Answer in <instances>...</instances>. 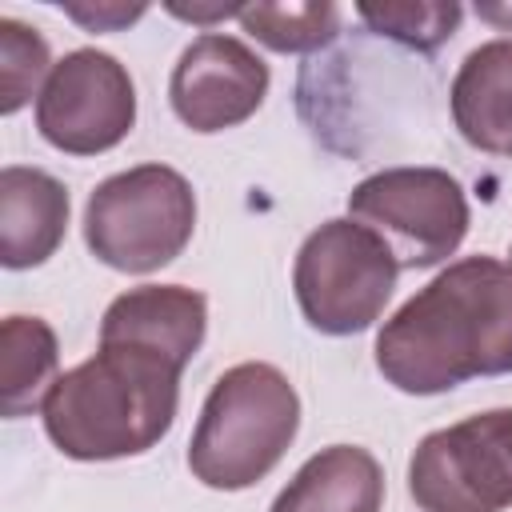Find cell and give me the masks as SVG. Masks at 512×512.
<instances>
[{"label":"cell","mask_w":512,"mask_h":512,"mask_svg":"<svg viewBox=\"0 0 512 512\" xmlns=\"http://www.w3.org/2000/svg\"><path fill=\"white\" fill-rule=\"evenodd\" d=\"M136 124V84L128 68L100 48H76L52 64L36 96L40 136L68 156H100Z\"/></svg>","instance_id":"8"},{"label":"cell","mask_w":512,"mask_h":512,"mask_svg":"<svg viewBox=\"0 0 512 512\" xmlns=\"http://www.w3.org/2000/svg\"><path fill=\"white\" fill-rule=\"evenodd\" d=\"M384 468L360 444H328L300 464L268 512H380Z\"/></svg>","instance_id":"13"},{"label":"cell","mask_w":512,"mask_h":512,"mask_svg":"<svg viewBox=\"0 0 512 512\" xmlns=\"http://www.w3.org/2000/svg\"><path fill=\"white\" fill-rule=\"evenodd\" d=\"M168 12L180 16V20H192V24H208V20H228L240 8H180V4H168Z\"/></svg>","instance_id":"19"},{"label":"cell","mask_w":512,"mask_h":512,"mask_svg":"<svg viewBox=\"0 0 512 512\" xmlns=\"http://www.w3.org/2000/svg\"><path fill=\"white\" fill-rule=\"evenodd\" d=\"M356 16L376 36H388L416 52H432L460 28L464 8L456 0H444V4H356Z\"/></svg>","instance_id":"17"},{"label":"cell","mask_w":512,"mask_h":512,"mask_svg":"<svg viewBox=\"0 0 512 512\" xmlns=\"http://www.w3.org/2000/svg\"><path fill=\"white\" fill-rule=\"evenodd\" d=\"M268 64L228 32L196 36L168 80V100L192 132H224L256 116L268 96Z\"/></svg>","instance_id":"9"},{"label":"cell","mask_w":512,"mask_h":512,"mask_svg":"<svg viewBox=\"0 0 512 512\" xmlns=\"http://www.w3.org/2000/svg\"><path fill=\"white\" fill-rule=\"evenodd\" d=\"M180 364L132 340H100L96 356L56 376L40 416L68 460H124L156 448L180 408Z\"/></svg>","instance_id":"2"},{"label":"cell","mask_w":512,"mask_h":512,"mask_svg":"<svg viewBox=\"0 0 512 512\" xmlns=\"http://www.w3.org/2000/svg\"><path fill=\"white\" fill-rule=\"evenodd\" d=\"M48 72H52L48 40L32 24L16 16H0V112L4 116L20 112L32 100L36 84L48 80Z\"/></svg>","instance_id":"16"},{"label":"cell","mask_w":512,"mask_h":512,"mask_svg":"<svg viewBox=\"0 0 512 512\" xmlns=\"http://www.w3.org/2000/svg\"><path fill=\"white\" fill-rule=\"evenodd\" d=\"M348 216L372 228L400 268H432L468 236V196L444 168H384L348 192Z\"/></svg>","instance_id":"7"},{"label":"cell","mask_w":512,"mask_h":512,"mask_svg":"<svg viewBox=\"0 0 512 512\" xmlns=\"http://www.w3.org/2000/svg\"><path fill=\"white\" fill-rule=\"evenodd\" d=\"M68 188L28 164H8L0 172V264L36 268L64 244L68 232Z\"/></svg>","instance_id":"11"},{"label":"cell","mask_w":512,"mask_h":512,"mask_svg":"<svg viewBox=\"0 0 512 512\" xmlns=\"http://www.w3.org/2000/svg\"><path fill=\"white\" fill-rule=\"evenodd\" d=\"M240 28L272 52H316L336 40V4H248L236 12Z\"/></svg>","instance_id":"15"},{"label":"cell","mask_w":512,"mask_h":512,"mask_svg":"<svg viewBox=\"0 0 512 512\" xmlns=\"http://www.w3.org/2000/svg\"><path fill=\"white\" fill-rule=\"evenodd\" d=\"M400 264L392 248L352 216L312 228L292 264V292L304 320L324 336H352L380 320Z\"/></svg>","instance_id":"5"},{"label":"cell","mask_w":512,"mask_h":512,"mask_svg":"<svg viewBox=\"0 0 512 512\" xmlns=\"http://www.w3.org/2000/svg\"><path fill=\"white\" fill-rule=\"evenodd\" d=\"M408 496L420 512L512 508V408L428 432L408 460Z\"/></svg>","instance_id":"6"},{"label":"cell","mask_w":512,"mask_h":512,"mask_svg":"<svg viewBox=\"0 0 512 512\" xmlns=\"http://www.w3.org/2000/svg\"><path fill=\"white\" fill-rule=\"evenodd\" d=\"M148 8L144 4H96V8H80V4H64V16L68 20H76V24H84L88 32H116V28H124V24H132V20H140Z\"/></svg>","instance_id":"18"},{"label":"cell","mask_w":512,"mask_h":512,"mask_svg":"<svg viewBox=\"0 0 512 512\" xmlns=\"http://www.w3.org/2000/svg\"><path fill=\"white\" fill-rule=\"evenodd\" d=\"M300 432V396L292 380L264 360L228 368L196 420L188 468L204 488L240 492L264 480Z\"/></svg>","instance_id":"3"},{"label":"cell","mask_w":512,"mask_h":512,"mask_svg":"<svg viewBox=\"0 0 512 512\" xmlns=\"http://www.w3.org/2000/svg\"><path fill=\"white\" fill-rule=\"evenodd\" d=\"M376 368L408 396L512 372V264L464 256L436 272L376 332Z\"/></svg>","instance_id":"1"},{"label":"cell","mask_w":512,"mask_h":512,"mask_svg":"<svg viewBox=\"0 0 512 512\" xmlns=\"http://www.w3.org/2000/svg\"><path fill=\"white\" fill-rule=\"evenodd\" d=\"M208 332V300L184 284H140L120 292L100 320V340H132L164 352L180 368L200 352Z\"/></svg>","instance_id":"10"},{"label":"cell","mask_w":512,"mask_h":512,"mask_svg":"<svg viewBox=\"0 0 512 512\" xmlns=\"http://www.w3.org/2000/svg\"><path fill=\"white\" fill-rule=\"evenodd\" d=\"M476 12H480L484 20H500V24H512V8H484V4H480Z\"/></svg>","instance_id":"20"},{"label":"cell","mask_w":512,"mask_h":512,"mask_svg":"<svg viewBox=\"0 0 512 512\" xmlns=\"http://www.w3.org/2000/svg\"><path fill=\"white\" fill-rule=\"evenodd\" d=\"M452 120L460 136L492 156H512V40L472 48L452 76Z\"/></svg>","instance_id":"12"},{"label":"cell","mask_w":512,"mask_h":512,"mask_svg":"<svg viewBox=\"0 0 512 512\" xmlns=\"http://www.w3.org/2000/svg\"><path fill=\"white\" fill-rule=\"evenodd\" d=\"M60 368V344L40 316H4L0 324V412L8 420L44 408Z\"/></svg>","instance_id":"14"},{"label":"cell","mask_w":512,"mask_h":512,"mask_svg":"<svg viewBox=\"0 0 512 512\" xmlns=\"http://www.w3.org/2000/svg\"><path fill=\"white\" fill-rule=\"evenodd\" d=\"M196 232V192L168 164H136L96 184L84 204V244L116 272L172 264Z\"/></svg>","instance_id":"4"}]
</instances>
